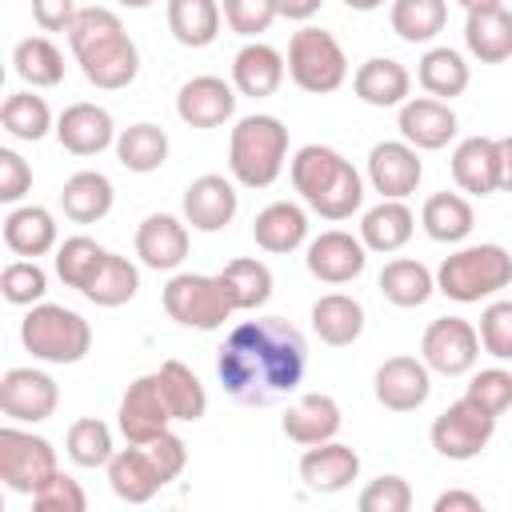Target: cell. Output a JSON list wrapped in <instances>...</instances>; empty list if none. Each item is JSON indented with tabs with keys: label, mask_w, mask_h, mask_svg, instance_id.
Returning <instances> with one entry per match:
<instances>
[{
	"label": "cell",
	"mask_w": 512,
	"mask_h": 512,
	"mask_svg": "<svg viewBox=\"0 0 512 512\" xmlns=\"http://www.w3.org/2000/svg\"><path fill=\"white\" fill-rule=\"evenodd\" d=\"M304 368H308V344L280 316L236 324L216 352V376L236 404H272L296 392Z\"/></svg>",
	"instance_id": "cell-1"
},
{
	"label": "cell",
	"mask_w": 512,
	"mask_h": 512,
	"mask_svg": "<svg viewBox=\"0 0 512 512\" xmlns=\"http://www.w3.org/2000/svg\"><path fill=\"white\" fill-rule=\"evenodd\" d=\"M68 44H72V56H76L84 80L104 92L128 88L140 72V52H136L132 36L124 32L120 16L108 8H80L68 28Z\"/></svg>",
	"instance_id": "cell-2"
},
{
	"label": "cell",
	"mask_w": 512,
	"mask_h": 512,
	"mask_svg": "<svg viewBox=\"0 0 512 512\" xmlns=\"http://www.w3.org/2000/svg\"><path fill=\"white\" fill-rule=\"evenodd\" d=\"M288 172H292V188L300 192V200L324 220H348L364 204L360 172L352 168V160H344L328 144H304L292 156Z\"/></svg>",
	"instance_id": "cell-3"
},
{
	"label": "cell",
	"mask_w": 512,
	"mask_h": 512,
	"mask_svg": "<svg viewBox=\"0 0 512 512\" xmlns=\"http://www.w3.org/2000/svg\"><path fill=\"white\" fill-rule=\"evenodd\" d=\"M288 160V128L276 116H244L228 136V172L244 188H268Z\"/></svg>",
	"instance_id": "cell-4"
},
{
	"label": "cell",
	"mask_w": 512,
	"mask_h": 512,
	"mask_svg": "<svg viewBox=\"0 0 512 512\" xmlns=\"http://www.w3.org/2000/svg\"><path fill=\"white\" fill-rule=\"evenodd\" d=\"M508 284H512V256L500 244H468L444 256L436 272V292H444L456 304H476Z\"/></svg>",
	"instance_id": "cell-5"
},
{
	"label": "cell",
	"mask_w": 512,
	"mask_h": 512,
	"mask_svg": "<svg viewBox=\"0 0 512 512\" xmlns=\"http://www.w3.org/2000/svg\"><path fill=\"white\" fill-rule=\"evenodd\" d=\"M20 340L44 364H80L92 348V328L80 312L40 300L20 320Z\"/></svg>",
	"instance_id": "cell-6"
},
{
	"label": "cell",
	"mask_w": 512,
	"mask_h": 512,
	"mask_svg": "<svg viewBox=\"0 0 512 512\" xmlns=\"http://www.w3.org/2000/svg\"><path fill=\"white\" fill-rule=\"evenodd\" d=\"M288 76H292L296 88H304L312 96H324V92H336L344 84L348 56H344V48L332 32L304 24L288 40Z\"/></svg>",
	"instance_id": "cell-7"
},
{
	"label": "cell",
	"mask_w": 512,
	"mask_h": 512,
	"mask_svg": "<svg viewBox=\"0 0 512 512\" xmlns=\"http://www.w3.org/2000/svg\"><path fill=\"white\" fill-rule=\"evenodd\" d=\"M164 312L184 324V328H200L212 332L220 328L236 308L220 284V276H200V272H180L164 284Z\"/></svg>",
	"instance_id": "cell-8"
},
{
	"label": "cell",
	"mask_w": 512,
	"mask_h": 512,
	"mask_svg": "<svg viewBox=\"0 0 512 512\" xmlns=\"http://www.w3.org/2000/svg\"><path fill=\"white\" fill-rule=\"evenodd\" d=\"M56 448L44 436L20 432L12 424L0 428V480L20 492V496H36L52 476H56Z\"/></svg>",
	"instance_id": "cell-9"
},
{
	"label": "cell",
	"mask_w": 512,
	"mask_h": 512,
	"mask_svg": "<svg viewBox=\"0 0 512 512\" xmlns=\"http://www.w3.org/2000/svg\"><path fill=\"white\" fill-rule=\"evenodd\" d=\"M496 432V416L484 412L480 404H472L468 396H460L456 404H448L436 420H432V448L444 456V460H472L488 448Z\"/></svg>",
	"instance_id": "cell-10"
},
{
	"label": "cell",
	"mask_w": 512,
	"mask_h": 512,
	"mask_svg": "<svg viewBox=\"0 0 512 512\" xmlns=\"http://www.w3.org/2000/svg\"><path fill=\"white\" fill-rule=\"evenodd\" d=\"M480 356V332L464 316H440L424 328L420 360L440 376H464L476 368Z\"/></svg>",
	"instance_id": "cell-11"
},
{
	"label": "cell",
	"mask_w": 512,
	"mask_h": 512,
	"mask_svg": "<svg viewBox=\"0 0 512 512\" xmlns=\"http://www.w3.org/2000/svg\"><path fill=\"white\" fill-rule=\"evenodd\" d=\"M120 432L128 444H148L156 440L160 432H168V424L176 420L168 400H164V388H160V376L148 372V376H136L128 384V392L120 396Z\"/></svg>",
	"instance_id": "cell-12"
},
{
	"label": "cell",
	"mask_w": 512,
	"mask_h": 512,
	"mask_svg": "<svg viewBox=\"0 0 512 512\" xmlns=\"http://www.w3.org/2000/svg\"><path fill=\"white\" fill-rule=\"evenodd\" d=\"M60 388L40 368H8L0 380V412L16 424H40L56 412Z\"/></svg>",
	"instance_id": "cell-13"
},
{
	"label": "cell",
	"mask_w": 512,
	"mask_h": 512,
	"mask_svg": "<svg viewBox=\"0 0 512 512\" xmlns=\"http://www.w3.org/2000/svg\"><path fill=\"white\" fill-rule=\"evenodd\" d=\"M108 484L124 504H148L164 484H172L148 444H128L108 460Z\"/></svg>",
	"instance_id": "cell-14"
},
{
	"label": "cell",
	"mask_w": 512,
	"mask_h": 512,
	"mask_svg": "<svg viewBox=\"0 0 512 512\" xmlns=\"http://www.w3.org/2000/svg\"><path fill=\"white\" fill-rule=\"evenodd\" d=\"M424 164L408 140H380L368 152V180L384 200H404L416 192Z\"/></svg>",
	"instance_id": "cell-15"
},
{
	"label": "cell",
	"mask_w": 512,
	"mask_h": 512,
	"mask_svg": "<svg viewBox=\"0 0 512 512\" xmlns=\"http://www.w3.org/2000/svg\"><path fill=\"white\" fill-rule=\"evenodd\" d=\"M236 112V88L220 76H192L176 92V116L188 128H220Z\"/></svg>",
	"instance_id": "cell-16"
},
{
	"label": "cell",
	"mask_w": 512,
	"mask_h": 512,
	"mask_svg": "<svg viewBox=\"0 0 512 512\" xmlns=\"http://www.w3.org/2000/svg\"><path fill=\"white\" fill-rule=\"evenodd\" d=\"M304 264H308V272H312L316 280H324V284H348V280H356V276L364 272L368 248H364V240H356L352 232L332 228V232H320V236L308 244Z\"/></svg>",
	"instance_id": "cell-17"
},
{
	"label": "cell",
	"mask_w": 512,
	"mask_h": 512,
	"mask_svg": "<svg viewBox=\"0 0 512 512\" xmlns=\"http://www.w3.org/2000/svg\"><path fill=\"white\" fill-rule=\"evenodd\" d=\"M432 368L416 356H388L376 368V400L392 412H416L432 392Z\"/></svg>",
	"instance_id": "cell-18"
},
{
	"label": "cell",
	"mask_w": 512,
	"mask_h": 512,
	"mask_svg": "<svg viewBox=\"0 0 512 512\" xmlns=\"http://www.w3.org/2000/svg\"><path fill=\"white\" fill-rule=\"evenodd\" d=\"M400 136L416 152H436L456 136V112L448 108V100L412 96L400 104Z\"/></svg>",
	"instance_id": "cell-19"
},
{
	"label": "cell",
	"mask_w": 512,
	"mask_h": 512,
	"mask_svg": "<svg viewBox=\"0 0 512 512\" xmlns=\"http://www.w3.org/2000/svg\"><path fill=\"white\" fill-rule=\"evenodd\" d=\"M56 140H60V148L72 152V156H96V152H104L108 144H116V128H112L108 108L80 100V104H68V108L60 112V120H56Z\"/></svg>",
	"instance_id": "cell-20"
},
{
	"label": "cell",
	"mask_w": 512,
	"mask_h": 512,
	"mask_svg": "<svg viewBox=\"0 0 512 512\" xmlns=\"http://www.w3.org/2000/svg\"><path fill=\"white\" fill-rule=\"evenodd\" d=\"M240 200H236V188L232 180L208 172V176H196L188 188H184V220L196 228V232H220L232 224Z\"/></svg>",
	"instance_id": "cell-21"
},
{
	"label": "cell",
	"mask_w": 512,
	"mask_h": 512,
	"mask_svg": "<svg viewBox=\"0 0 512 512\" xmlns=\"http://www.w3.org/2000/svg\"><path fill=\"white\" fill-rule=\"evenodd\" d=\"M136 256L156 272L180 268L188 256V220H176L168 212L144 216L136 228Z\"/></svg>",
	"instance_id": "cell-22"
},
{
	"label": "cell",
	"mask_w": 512,
	"mask_h": 512,
	"mask_svg": "<svg viewBox=\"0 0 512 512\" xmlns=\"http://www.w3.org/2000/svg\"><path fill=\"white\" fill-rule=\"evenodd\" d=\"M356 476H360V456H356V448H348L340 440L312 444L300 456V480L312 492H344Z\"/></svg>",
	"instance_id": "cell-23"
},
{
	"label": "cell",
	"mask_w": 512,
	"mask_h": 512,
	"mask_svg": "<svg viewBox=\"0 0 512 512\" xmlns=\"http://www.w3.org/2000/svg\"><path fill=\"white\" fill-rule=\"evenodd\" d=\"M280 428H284V436L292 444H304V448L324 444V440H336V432H340V404L328 392H304L284 412Z\"/></svg>",
	"instance_id": "cell-24"
},
{
	"label": "cell",
	"mask_w": 512,
	"mask_h": 512,
	"mask_svg": "<svg viewBox=\"0 0 512 512\" xmlns=\"http://www.w3.org/2000/svg\"><path fill=\"white\" fill-rule=\"evenodd\" d=\"M284 72H288L284 56H280L272 44H260V40H248V44L232 56V88H236L240 96H252V100L272 96V92L284 84Z\"/></svg>",
	"instance_id": "cell-25"
},
{
	"label": "cell",
	"mask_w": 512,
	"mask_h": 512,
	"mask_svg": "<svg viewBox=\"0 0 512 512\" xmlns=\"http://www.w3.org/2000/svg\"><path fill=\"white\" fill-rule=\"evenodd\" d=\"M452 180L468 196H492L500 188V152L492 136H468L452 152Z\"/></svg>",
	"instance_id": "cell-26"
},
{
	"label": "cell",
	"mask_w": 512,
	"mask_h": 512,
	"mask_svg": "<svg viewBox=\"0 0 512 512\" xmlns=\"http://www.w3.org/2000/svg\"><path fill=\"white\" fill-rule=\"evenodd\" d=\"M352 88H356V96H360L364 104H372V108H400V104L408 100V92H412V76H408V68H404L400 60H392V56H372V60H364V64L356 68Z\"/></svg>",
	"instance_id": "cell-27"
},
{
	"label": "cell",
	"mask_w": 512,
	"mask_h": 512,
	"mask_svg": "<svg viewBox=\"0 0 512 512\" xmlns=\"http://www.w3.org/2000/svg\"><path fill=\"white\" fill-rule=\"evenodd\" d=\"M304 236H308V216L292 200H276V204L260 208L256 220H252V240L264 252H276V256L280 252H296L304 244Z\"/></svg>",
	"instance_id": "cell-28"
},
{
	"label": "cell",
	"mask_w": 512,
	"mask_h": 512,
	"mask_svg": "<svg viewBox=\"0 0 512 512\" xmlns=\"http://www.w3.org/2000/svg\"><path fill=\"white\" fill-rule=\"evenodd\" d=\"M112 200H116L112 180L104 172H88V168L76 172V176H68L64 188H60V208H64V216L72 224H96V220H104L112 212Z\"/></svg>",
	"instance_id": "cell-29"
},
{
	"label": "cell",
	"mask_w": 512,
	"mask_h": 512,
	"mask_svg": "<svg viewBox=\"0 0 512 512\" xmlns=\"http://www.w3.org/2000/svg\"><path fill=\"white\" fill-rule=\"evenodd\" d=\"M416 232V216L404 200H380L360 220V240L372 252H400Z\"/></svg>",
	"instance_id": "cell-30"
},
{
	"label": "cell",
	"mask_w": 512,
	"mask_h": 512,
	"mask_svg": "<svg viewBox=\"0 0 512 512\" xmlns=\"http://www.w3.org/2000/svg\"><path fill=\"white\" fill-rule=\"evenodd\" d=\"M4 244L16 252V256H44L56 248V220L48 208L40 204H20L4 216Z\"/></svg>",
	"instance_id": "cell-31"
},
{
	"label": "cell",
	"mask_w": 512,
	"mask_h": 512,
	"mask_svg": "<svg viewBox=\"0 0 512 512\" xmlns=\"http://www.w3.org/2000/svg\"><path fill=\"white\" fill-rule=\"evenodd\" d=\"M312 328L324 344L332 348H348L352 340H360L364 332V308L356 296H344V292H328L312 304Z\"/></svg>",
	"instance_id": "cell-32"
},
{
	"label": "cell",
	"mask_w": 512,
	"mask_h": 512,
	"mask_svg": "<svg viewBox=\"0 0 512 512\" xmlns=\"http://www.w3.org/2000/svg\"><path fill=\"white\" fill-rule=\"evenodd\" d=\"M464 44L480 64H500L512 56V12L488 8V12H468L464 24Z\"/></svg>",
	"instance_id": "cell-33"
},
{
	"label": "cell",
	"mask_w": 512,
	"mask_h": 512,
	"mask_svg": "<svg viewBox=\"0 0 512 512\" xmlns=\"http://www.w3.org/2000/svg\"><path fill=\"white\" fill-rule=\"evenodd\" d=\"M216 276H220V284H224V292H228L236 312H256L272 296V272H268L264 260L240 256V260H228L224 272H216Z\"/></svg>",
	"instance_id": "cell-34"
},
{
	"label": "cell",
	"mask_w": 512,
	"mask_h": 512,
	"mask_svg": "<svg viewBox=\"0 0 512 512\" xmlns=\"http://www.w3.org/2000/svg\"><path fill=\"white\" fill-rule=\"evenodd\" d=\"M220 16L216 0H168V32L184 48H208L220 36Z\"/></svg>",
	"instance_id": "cell-35"
},
{
	"label": "cell",
	"mask_w": 512,
	"mask_h": 512,
	"mask_svg": "<svg viewBox=\"0 0 512 512\" xmlns=\"http://www.w3.org/2000/svg\"><path fill=\"white\" fill-rule=\"evenodd\" d=\"M380 292H384V300H392L396 308H420V304H428V296L436 292V276L420 264V260H408V256H400V260H388L384 268H380Z\"/></svg>",
	"instance_id": "cell-36"
},
{
	"label": "cell",
	"mask_w": 512,
	"mask_h": 512,
	"mask_svg": "<svg viewBox=\"0 0 512 512\" xmlns=\"http://www.w3.org/2000/svg\"><path fill=\"white\" fill-rule=\"evenodd\" d=\"M420 224H424V232H428L432 240H440V244H460V240L472 232L476 216H472V204H468L460 192H436V196L424 200Z\"/></svg>",
	"instance_id": "cell-37"
},
{
	"label": "cell",
	"mask_w": 512,
	"mask_h": 512,
	"mask_svg": "<svg viewBox=\"0 0 512 512\" xmlns=\"http://www.w3.org/2000/svg\"><path fill=\"white\" fill-rule=\"evenodd\" d=\"M416 80H420V88H424L428 96H436V100H452V96H460V92L468 88L472 72H468L464 56H460L456 48H428V52L420 56Z\"/></svg>",
	"instance_id": "cell-38"
},
{
	"label": "cell",
	"mask_w": 512,
	"mask_h": 512,
	"mask_svg": "<svg viewBox=\"0 0 512 512\" xmlns=\"http://www.w3.org/2000/svg\"><path fill=\"white\" fill-rule=\"evenodd\" d=\"M156 376H160L164 400H168V408H172L176 420H188V424H192V420H200V416L208 412V392H204L200 376H196L188 364L164 360V364L156 368Z\"/></svg>",
	"instance_id": "cell-39"
},
{
	"label": "cell",
	"mask_w": 512,
	"mask_h": 512,
	"mask_svg": "<svg viewBox=\"0 0 512 512\" xmlns=\"http://www.w3.org/2000/svg\"><path fill=\"white\" fill-rule=\"evenodd\" d=\"M392 32L408 44H428L444 32L448 24V4L444 0H392Z\"/></svg>",
	"instance_id": "cell-40"
},
{
	"label": "cell",
	"mask_w": 512,
	"mask_h": 512,
	"mask_svg": "<svg viewBox=\"0 0 512 512\" xmlns=\"http://www.w3.org/2000/svg\"><path fill=\"white\" fill-rule=\"evenodd\" d=\"M116 160L128 172H156L168 160V132L160 124H128L116 136Z\"/></svg>",
	"instance_id": "cell-41"
},
{
	"label": "cell",
	"mask_w": 512,
	"mask_h": 512,
	"mask_svg": "<svg viewBox=\"0 0 512 512\" xmlns=\"http://www.w3.org/2000/svg\"><path fill=\"white\" fill-rule=\"evenodd\" d=\"M12 64H16V76L32 88H56L64 80V56L48 36L20 40L12 52Z\"/></svg>",
	"instance_id": "cell-42"
},
{
	"label": "cell",
	"mask_w": 512,
	"mask_h": 512,
	"mask_svg": "<svg viewBox=\"0 0 512 512\" xmlns=\"http://www.w3.org/2000/svg\"><path fill=\"white\" fill-rule=\"evenodd\" d=\"M136 288H140L136 264L128 256H120V252H108L100 272H96V280L84 288V296L92 304H100V308H120V304H128L136 296Z\"/></svg>",
	"instance_id": "cell-43"
},
{
	"label": "cell",
	"mask_w": 512,
	"mask_h": 512,
	"mask_svg": "<svg viewBox=\"0 0 512 512\" xmlns=\"http://www.w3.org/2000/svg\"><path fill=\"white\" fill-rule=\"evenodd\" d=\"M0 124H4L8 136L36 144V140H44L48 128H52V112H48L44 96H32V92H8L4 104H0Z\"/></svg>",
	"instance_id": "cell-44"
},
{
	"label": "cell",
	"mask_w": 512,
	"mask_h": 512,
	"mask_svg": "<svg viewBox=\"0 0 512 512\" xmlns=\"http://www.w3.org/2000/svg\"><path fill=\"white\" fill-rule=\"evenodd\" d=\"M104 256H108V248H100L92 236H68L64 244H56V276H60L68 288L84 292V288L96 280Z\"/></svg>",
	"instance_id": "cell-45"
},
{
	"label": "cell",
	"mask_w": 512,
	"mask_h": 512,
	"mask_svg": "<svg viewBox=\"0 0 512 512\" xmlns=\"http://www.w3.org/2000/svg\"><path fill=\"white\" fill-rule=\"evenodd\" d=\"M64 448H68V460L80 464V468H108V460L116 456V448H112V428H108L104 420H96V416L76 420V424L68 428Z\"/></svg>",
	"instance_id": "cell-46"
},
{
	"label": "cell",
	"mask_w": 512,
	"mask_h": 512,
	"mask_svg": "<svg viewBox=\"0 0 512 512\" xmlns=\"http://www.w3.org/2000/svg\"><path fill=\"white\" fill-rule=\"evenodd\" d=\"M0 292H4V300L8 304H40L44 300V292H48V276H44V268L36 264V260H12V264H4V272H0Z\"/></svg>",
	"instance_id": "cell-47"
},
{
	"label": "cell",
	"mask_w": 512,
	"mask_h": 512,
	"mask_svg": "<svg viewBox=\"0 0 512 512\" xmlns=\"http://www.w3.org/2000/svg\"><path fill=\"white\" fill-rule=\"evenodd\" d=\"M472 404H480L484 412L500 416L512 408V372L508 368H480L472 380H468V392H464Z\"/></svg>",
	"instance_id": "cell-48"
},
{
	"label": "cell",
	"mask_w": 512,
	"mask_h": 512,
	"mask_svg": "<svg viewBox=\"0 0 512 512\" xmlns=\"http://www.w3.org/2000/svg\"><path fill=\"white\" fill-rule=\"evenodd\" d=\"M480 348L496 360H512V300H496L480 312Z\"/></svg>",
	"instance_id": "cell-49"
},
{
	"label": "cell",
	"mask_w": 512,
	"mask_h": 512,
	"mask_svg": "<svg viewBox=\"0 0 512 512\" xmlns=\"http://www.w3.org/2000/svg\"><path fill=\"white\" fill-rule=\"evenodd\" d=\"M360 512H408L412 508V488L404 476H376L364 492H360Z\"/></svg>",
	"instance_id": "cell-50"
},
{
	"label": "cell",
	"mask_w": 512,
	"mask_h": 512,
	"mask_svg": "<svg viewBox=\"0 0 512 512\" xmlns=\"http://www.w3.org/2000/svg\"><path fill=\"white\" fill-rule=\"evenodd\" d=\"M220 12H224V20H228V28L240 32V36H260V32H268L272 20L280 16L276 0H224Z\"/></svg>",
	"instance_id": "cell-51"
},
{
	"label": "cell",
	"mask_w": 512,
	"mask_h": 512,
	"mask_svg": "<svg viewBox=\"0 0 512 512\" xmlns=\"http://www.w3.org/2000/svg\"><path fill=\"white\" fill-rule=\"evenodd\" d=\"M32 504H36L40 512H84V508H88V496H84V488H80L72 476L56 472V476L32 496Z\"/></svg>",
	"instance_id": "cell-52"
},
{
	"label": "cell",
	"mask_w": 512,
	"mask_h": 512,
	"mask_svg": "<svg viewBox=\"0 0 512 512\" xmlns=\"http://www.w3.org/2000/svg\"><path fill=\"white\" fill-rule=\"evenodd\" d=\"M32 188V168L20 152L12 148H0V200L4 204H16L24 200V192Z\"/></svg>",
	"instance_id": "cell-53"
},
{
	"label": "cell",
	"mask_w": 512,
	"mask_h": 512,
	"mask_svg": "<svg viewBox=\"0 0 512 512\" xmlns=\"http://www.w3.org/2000/svg\"><path fill=\"white\" fill-rule=\"evenodd\" d=\"M76 0H32V20L44 32H68L76 20Z\"/></svg>",
	"instance_id": "cell-54"
},
{
	"label": "cell",
	"mask_w": 512,
	"mask_h": 512,
	"mask_svg": "<svg viewBox=\"0 0 512 512\" xmlns=\"http://www.w3.org/2000/svg\"><path fill=\"white\" fill-rule=\"evenodd\" d=\"M432 508H436V512H480L484 504H480V496H472V492H460V488H452V492H440Z\"/></svg>",
	"instance_id": "cell-55"
},
{
	"label": "cell",
	"mask_w": 512,
	"mask_h": 512,
	"mask_svg": "<svg viewBox=\"0 0 512 512\" xmlns=\"http://www.w3.org/2000/svg\"><path fill=\"white\" fill-rule=\"evenodd\" d=\"M320 4L324 0H276V8H280L284 20H308V16L320 12Z\"/></svg>",
	"instance_id": "cell-56"
},
{
	"label": "cell",
	"mask_w": 512,
	"mask_h": 512,
	"mask_svg": "<svg viewBox=\"0 0 512 512\" xmlns=\"http://www.w3.org/2000/svg\"><path fill=\"white\" fill-rule=\"evenodd\" d=\"M496 152H500V188L512 192V136H500Z\"/></svg>",
	"instance_id": "cell-57"
},
{
	"label": "cell",
	"mask_w": 512,
	"mask_h": 512,
	"mask_svg": "<svg viewBox=\"0 0 512 512\" xmlns=\"http://www.w3.org/2000/svg\"><path fill=\"white\" fill-rule=\"evenodd\" d=\"M464 12H488V8H500L504 0H456Z\"/></svg>",
	"instance_id": "cell-58"
},
{
	"label": "cell",
	"mask_w": 512,
	"mask_h": 512,
	"mask_svg": "<svg viewBox=\"0 0 512 512\" xmlns=\"http://www.w3.org/2000/svg\"><path fill=\"white\" fill-rule=\"evenodd\" d=\"M344 4H348L352 12H376V8L384 4V0H344Z\"/></svg>",
	"instance_id": "cell-59"
},
{
	"label": "cell",
	"mask_w": 512,
	"mask_h": 512,
	"mask_svg": "<svg viewBox=\"0 0 512 512\" xmlns=\"http://www.w3.org/2000/svg\"><path fill=\"white\" fill-rule=\"evenodd\" d=\"M116 4H124V8H148V4H156V0H116Z\"/></svg>",
	"instance_id": "cell-60"
}]
</instances>
